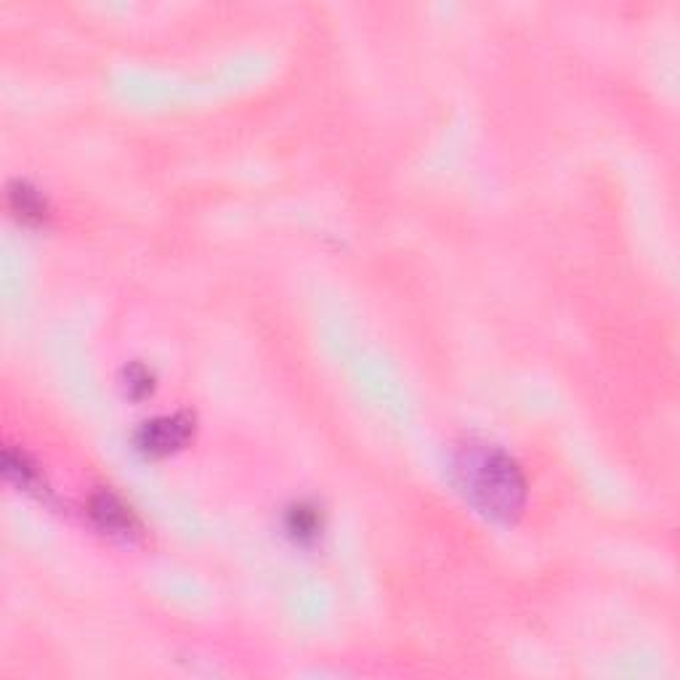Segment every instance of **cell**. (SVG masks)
<instances>
[{
	"instance_id": "1",
	"label": "cell",
	"mask_w": 680,
	"mask_h": 680,
	"mask_svg": "<svg viewBox=\"0 0 680 680\" xmlns=\"http://www.w3.org/2000/svg\"><path fill=\"white\" fill-rule=\"evenodd\" d=\"M452 479L460 495L495 521H513L526 505V479L521 465L497 444L465 439L452 449Z\"/></svg>"
},
{
	"instance_id": "2",
	"label": "cell",
	"mask_w": 680,
	"mask_h": 680,
	"mask_svg": "<svg viewBox=\"0 0 680 680\" xmlns=\"http://www.w3.org/2000/svg\"><path fill=\"white\" fill-rule=\"evenodd\" d=\"M194 436V418L186 412H173V415H157L139 425V431L133 436L136 447L149 457H165L173 455L178 449H184Z\"/></svg>"
},
{
	"instance_id": "3",
	"label": "cell",
	"mask_w": 680,
	"mask_h": 680,
	"mask_svg": "<svg viewBox=\"0 0 680 680\" xmlns=\"http://www.w3.org/2000/svg\"><path fill=\"white\" fill-rule=\"evenodd\" d=\"M88 513L101 532L112 534L117 540H136L141 534L139 518L133 516V510L115 492H107V489L96 492L88 503Z\"/></svg>"
},
{
	"instance_id": "4",
	"label": "cell",
	"mask_w": 680,
	"mask_h": 680,
	"mask_svg": "<svg viewBox=\"0 0 680 680\" xmlns=\"http://www.w3.org/2000/svg\"><path fill=\"white\" fill-rule=\"evenodd\" d=\"M8 205H11L16 216L22 218L24 224H43L48 218L46 197L38 189H32L30 184H24V181H16V184L8 186Z\"/></svg>"
},
{
	"instance_id": "5",
	"label": "cell",
	"mask_w": 680,
	"mask_h": 680,
	"mask_svg": "<svg viewBox=\"0 0 680 680\" xmlns=\"http://www.w3.org/2000/svg\"><path fill=\"white\" fill-rule=\"evenodd\" d=\"M285 526L298 542L317 540V534L322 532V513H319L317 505L295 503L287 508Z\"/></svg>"
},
{
	"instance_id": "6",
	"label": "cell",
	"mask_w": 680,
	"mask_h": 680,
	"mask_svg": "<svg viewBox=\"0 0 680 680\" xmlns=\"http://www.w3.org/2000/svg\"><path fill=\"white\" fill-rule=\"evenodd\" d=\"M3 473H6L8 481H16V484L24 489L38 487L40 481L38 468L30 463V457L24 455V452H16V449L11 447L3 452Z\"/></svg>"
},
{
	"instance_id": "7",
	"label": "cell",
	"mask_w": 680,
	"mask_h": 680,
	"mask_svg": "<svg viewBox=\"0 0 680 680\" xmlns=\"http://www.w3.org/2000/svg\"><path fill=\"white\" fill-rule=\"evenodd\" d=\"M125 394L131 399H144V396L152 394L155 388V375L144 367V364H131L125 367Z\"/></svg>"
}]
</instances>
